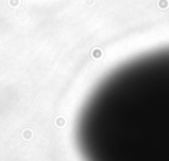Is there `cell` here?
Instances as JSON below:
<instances>
[{
	"instance_id": "cell-1",
	"label": "cell",
	"mask_w": 169,
	"mask_h": 161,
	"mask_svg": "<svg viewBox=\"0 0 169 161\" xmlns=\"http://www.w3.org/2000/svg\"><path fill=\"white\" fill-rule=\"evenodd\" d=\"M75 141L83 161H169V46L108 73L78 114Z\"/></svg>"
}]
</instances>
